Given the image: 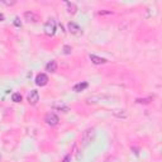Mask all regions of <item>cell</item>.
Wrapping results in <instances>:
<instances>
[{
    "mask_svg": "<svg viewBox=\"0 0 162 162\" xmlns=\"http://www.w3.org/2000/svg\"><path fill=\"white\" fill-rule=\"evenodd\" d=\"M44 33H46L47 36H49V37L55 36V33H56V22H55V19H48V22L44 24Z\"/></svg>",
    "mask_w": 162,
    "mask_h": 162,
    "instance_id": "7a4b0ae2",
    "label": "cell"
},
{
    "mask_svg": "<svg viewBox=\"0 0 162 162\" xmlns=\"http://www.w3.org/2000/svg\"><path fill=\"white\" fill-rule=\"evenodd\" d=\"M24 18H25V20L27 22H32V23H37L38 20H39V17L34 12H25L24 13Z\"/></svg>",
    "mask_w": 162,
    "mask_h": 162,
    "instance_id": "ba28073f",
    "label": "cell"
},
{
    "mask_svg": "<svg viewBox=\"0 0 162 162\" xmlns=\"http://www.w3.org/2000/svg\"><path fill=\"white\" fill-rule=\"evenodd\" d=\"M62 162H71V153H68V155H66L65 158H63V161Z\"/></svg>",
    "mask_w": 162,
    "mask_h": 162,
    "instance_id": "e0dca14e",
    "label": "cell"
},
{
    "mask_svg": "<svg viewBox=\"0 0 162 162\" xmlns=\"http://www.w3.org/2000/svg\"><path fill=\"white\" fill-rule=\"evenodd\" d=\"M53 110H56V112H62V113H67L70 112V106L67 104L62 103V101H56V103H53L52 105H51Z\"/></svg>",
    "mask_w": 162,
    "mask_h": 162,
    "instance_id": "5b68a950",
    "label": "cell"
},
{
    "mask_svg": "<svg viewBox=\"0 0 162 162\" xmlns=\"http://www.w3.org/2000/svg\"><path fill=\"white\" fill-rule=\"evenodd\" d=\"M44 122H46L48 125H51V127H56L57 124H58V122H60V118L56 115L55 113H48L46 117H44Z\"/></svg>",
    "mask_w": 162,
    "mask_h": 162,
    "instance_id": "277c9868",
    "label": "cell"
},
{
    "mask_svg": "<svg viewBox=\"0 0 162 162\" xmlns=\"http://www.w3.org/2000/svg\"><path fill=\"white\" fill-rule=\"evenodd\" d=\"M89 58L91 60V62H93L94 65H103V63H106L108 62L105 58L99 57V56H96V55H90V56H89Z\"/></svg>",
    "mask_w": 162,
    "mask_h": 162,
    "instance_id": "9c48e42d",
    "label": "cell"
},
{
    "mask_svg": "<svg viewBox=\"0 0 162 162\" xmlns=\"http://www.w3.org/2000/svg\"><path fill=\"white\" fill-rule=\"evenodd\" d=\"M99 14H110V12H99Z\"/></svg>",
    "mask_w": 162,
    "mask_h": 162,
    "instance_id": "44dd1931",
    "label": "cell"
},
{
    "mask_svg": "<svg viewBox=\"0 0 162 162\" xmlns=\"http://www.w3.org/2000/svg\"><path fill=\"white\" fill-rule=\"evenodd\" d=\"M46 71H48V72H56L57 71V62L55 61V60L49 61L46 65Z\"/></svg>",
    "mask_w": 162,
    "mask_h": 162,
    "instance_id": "7c38bea8",
    "label": "cell"
},
{
    "mask_svg": "<svg viewBox=\"0 0 162 162\" xmlns=\"http://www.w3.org/2000/svg\"><path fill=\"white\" fill-rule=\"evenodd\" d=\"M67 28H68L70 33L74 34L76 37H80V36H82V33H84V32H82V28L79 24H76L75 22H70L67 24Z\"/></svg>",
    "mask_w": 162,
    "mask_h": 162,
    "instance_id": "3957f363",
    "label": "cell"
},
{
    "mask_svg": "<svg viewBox=\"0 0 162 162\" xmlns=\"http://www.w3.org/2000/svg\"><path fill=\"white\" fill-rule=\"evenodd\" d=\"M22 99H23V98H22V95L19 93H14L12 95V100L14 101V103H20Z\"/></svg>",
    "mask_w": 162,
    "mask_h": 162,
    "instance_id": "5bb4252c",
    "label": "cell"
},
{
    "mask_svg": "<svg viewBox=\"0 0 162 162\" xmlns=\"http://www.w3.org/2000/svg\"><path fill=\"white\" fill-rule=\"evenodd\" d=\"M71 51H72V48L70 46H65V47H63V53H65V55H71Z\"/></svg>",
    "mask_w": 162,
    "mask_h": 162,
    "instance_id": "2e32d148",
    "label": "cell"
},
{
    "mask_svg": "<svg viewBox=\"0 0 162 162\" xmlns=\"http://www.w3.org/2000/svg\"><path fill=\"white\" fill-rule=\"evenodd\" d=\"M39 101V93L37 90H32L29 94H28V103L31 105H36V104Z\"/></svg>",
    "mask_w": 162,
    "mask_h": 162,
    "instance_id": "8992f818",
    "label": "cell"
},
{
    "mask_svg": "<svg viewBox=\"0 0 162 162\" xmlns=\"http://www.w3.org/2000/svg\"><path fill=\"white\" fill-rule=\"evenodd\" d=\"M1 3H3V4H5V5H8V6L15 4V1H6V0H1Z\"/></svg>",
    "mask_w": 162,
    "mask_h": 162,
    "instance_id": "ac0fdd59",
    "label": "cell"
},
{
    "mask_svg": "<svg viewBox=\"0 0 162 162\" xmlns=\"http://www.w3.org/2000/svg\"><path fill=\"white\" fill-rule=\"evenodd\" d=\"M48 84V76L46 74H38L36 77V85L37 86H46Z\"/></svg>",
    "mask_w": 162,
    "mask_h": 162,
    "instance_id": "52a82bcc",
    "label": "cell"
},
{
    "mask_svg": "<svg viewBox=\"0 0 162 162\" xmlns=\"http://www.w3.org/2000/svg\"><path fill=\"white\" fill-rule=\"evenodd\" d=\"M112 114L119 119H125L128 117V114H127L124 109H114V110H112Z\"/></svg>",
    "mask_w": 162,
    "mask_h": 162,
    "instance_id": "30bf717a",
    "label": "cell"
},
{
    "mask_svg": "<svg viewBox=\"0 0 162 162\" xmlns=\"http://www.w3.org/2000/svg\"><path fill=\"white\" fill-rule=\"evenodd\" d=\"M151 100H152L151 98H148V99H137L136 101H137L138 104H148V103H150Z\"/></svg>",
    "mask_w": 162,
    "mask_h": 162,
    "instance_id": "9a60e30c",
    "label": "cell"
},
{
    "mask_svg": "<svg viewBox=\"0 0 162 162\" xmlns=\"http://www.w3.org/2000/svg\"><path fill=\"white\" fill-rule=\"evenodd\" d=\"M87 86H89L87 82L82 81V82H79V84H76L75 86L72 87V90H74L75 93H81V91H84L85 89H87Z\"/></svg>",
    "mask_w": 162,
    "mask_h": 162,
    "instance_id": "8fae6325",
    "label": "cell"
},
{
    "mask_svg": "<svg viewBox=\"0 0 162 162\" xmlns=\"http://www.w3.org/2000/svg\"><path fill=\"white\" fill-rule=\"evenodd\" d=\"M14 24H15V27H20V25H22L20 22H19V18H18V17L14 19Z\"/></svg>",
    "mask_w": 162,
    "mask_h": 162,
    "instance_id": "d6986e66",
    "label": "cell"
},
{
    "mask_svg": "<svg viewBox=\"0 0 162 162\" xmlns=\"http://www.w3.org/2000/svg\"><path fill=\"white\" fill-rule=\"evenodd\" d=\"M5 19V17H4V14H1V13H0V22H3Z\"/></svg>",
    "mask_w": 162,
    "mask_h": 162,
    "instance_id": "ffe728a7",
    "label": "cell"
},
{
    "mask_svg": "<svg viewBox=\"0 0 162 162\" xmlns=\"http://www.w3.org/2000/svg\"><path fill=\"white\" fill-rule=\"evenodd\" d=\"M95 134H96V133H95L94 128H87L86 131H84V133H82V136H81V147L82 148L87 147V146L94 141Z\"/></svg>",
    "mask_w": 162,
    "mask_h": 162,
    "instance_id": "6da1fadb",
    "label": "cell"
},
{
    "mask_svg": "<svg viewBox=\"0 0 162 162\" xmlns=\"http://www.w3.org/2000/svg\"><path fill=\"white\" fill-rule=\"evenodd\" d=\"M0 160H1V155H0Z\"/></svg>",
    "mask_w": 162,
    "mask_h": 162,
    "instance_id": "7402d4cb",
    "label": "cell"
},
{
    "mask_svg": "<svg viewBox=\"0 0 162 162\" xmlns=\"http://www.w3.org/2000/svg\"><path fill=\"white\" fill-rule=\"evenodd\" d=\"M66 6H67V12L70 14H75L76 12H77V6H76L75 3H70V1H66L65 3Z\"/></svg>",
    "mask_w": 162,
    "mask_h": 162,
    "instance_id": "4fadbf2b",
    "label": "cell"
}]
</instances>
